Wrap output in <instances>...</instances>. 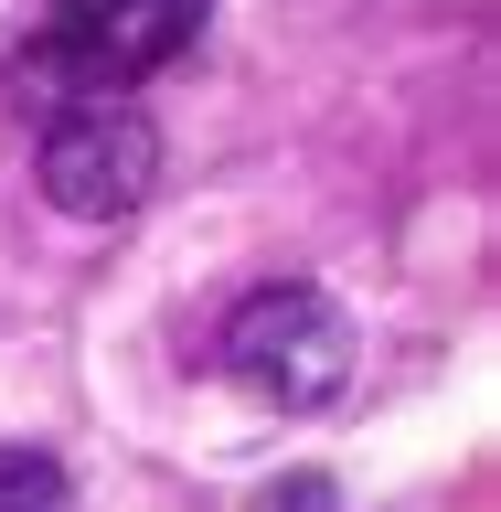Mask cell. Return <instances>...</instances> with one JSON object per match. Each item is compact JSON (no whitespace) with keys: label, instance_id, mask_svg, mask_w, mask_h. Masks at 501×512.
<instances>
[{"label":"cell","instance_id":"2","mask_svg":"<svg viewBox=\"0 0 501 512\" xmlns=\"http://www.w3.org/2000/svg\"><path fill=\"white\" fill-rule=\"evenodd\" d=\"M32 182L43 203L75 224H118L160 192V128L139 96H75L43 118V150H32Z\"/></svg>","mask_w":501,"mask_h":512},{"label":"cell","instance_id":"4","mask_svg":"<svg viewBox=\"0 0 501 512\" xmlns=\"http://www.w3.org/2000/svg\"><path fill=\"white\" fill-rule=\"evenodd\" d=\"M256 512H342V491H331L320 470H288V480H267V502H256Z\"/></svg>","mask_w":501,"mask_h":512},{"label":"cell","instance_id":"3","mask_svg":"<svg viewBox=\"0 0 501 512\" xmlns=\"http://www.w3.org/2000/svg\"><path fill=\"white\" fill-rule=\"evenodd\" d=\"M0 512H75V480L54 448H0Z\"/></svg>","mask_w":501,"mask_h":512},{"label":"cell","instance_id":"1","mask_svg":"<svg viewBox=\"0 0 501 512\" xmlns=\"http://www.w3.org/2000/svg\"><path fill=\"white\" fill-rule=\"evenodd\" d=\"M224 374H235V395H256L278 416L331 406L352 384V310L331 288H299V278L256 288L246 310L224 320Z\"/></svg>","mask_w":501,"mask_h":512}]
</instances>
